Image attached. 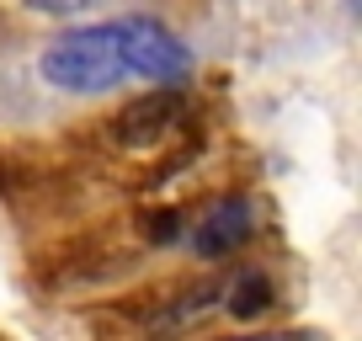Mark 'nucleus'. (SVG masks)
Masks as SVG:
<instances>
[{"instance_id": "f257e3e1", "label": "nucleus", "mask_w": 362, "mask_h": 341, "mask_svg": "<svg viewBox=\"0 0 362 341\" xmlns=\"http://www.w3.org/2000/svg\"><path fill=\"white\" fill-rule=\"evenodd\" d=\"M37 75L64 96H107L112 86H123L128 64H123V43H117V22H90L59 33L37 59Z\"/></svg>"}, {"instance_id": "f03ea898", "label": "nucleus", "mask_w": 362, "mask_h": 341, "mask_svg": "<svg viewBox=\"0 0 362 341\" xmlns=\"http://www.w3.org/2000/svg\"><path fill=\"white\" fill-rule=\"evenodd\" d=\"M117 43H123L128 80L176 86V80L192 75V48L181 43L165 22H155V16H117Z\"/></svg>"}, {"instance_id": "7ed1b4c3", "label": "nucleus", "mask_w": 362, "mask_h": 341, "mask_svg": "<svg viewBox=\"0 0 362 341\" xmlns=\"http://www.w3.org/2000/svg\"><path fill=\"white\" fill-rule=\"evenodd\" d=\"M250 235V203H214L203 219H197L192 229V250H203V256H224V250H235L240 240Z\"/></svg>"}, {"instance_id": "20e7f679", "label": "nucleus", "mask_w": 362, "mask_h": 341, "mask_svg": "<svg viewBox=\"0 0 362 341\" xmlns=\"http://www.w3.org/2000/svg\"><path fill=\"white\" fill-rule=\"evenodd\" d=\"M27 11H43V16H80V11H90L96 0H22Z\"/></svg>"}]
</instances>
